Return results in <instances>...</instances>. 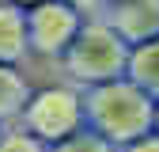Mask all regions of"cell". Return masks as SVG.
I'll list each match as a JSON object with an SVG mask.
<instances>
[{"label": "cell", "instance_id": "cell-1", "mask_svg": "<svg viewBox=\"0 0 159 152\" xmlns=\"http://www.w3.org/2000/svg\"><path fill=\"white\" fill-rule=\"evenodd\" d=\"M84 129L98 133L102 141H110L121 152L125 145L140 141L144 133L155 129V103L125 76L110 84L84 88Z\"/></svg>", "mask_w": 159, "mask_h": 152}, {"label": "cell", "instance_id": "cell-2", "mask_svg": "<svg viewBox=\"0 0 159 152\" xmlns=\"http://www.w3.org/2000/svg\"><path fill=\"white\" fill-rule=\"evenodd\" d=\"M125 61H129V46L102 19H84V27L76 31L72 46L61 53V69L68 76V84H76V88H95V84L121 80Z\"/></svg>", "mask_w": 159, "mask_h": 152}, {"label": "cell", "instance_id": "cell-3", "mask_svg": "<svg viewBox=\"0 0 159 152\" xmlns=\"http://www.w3.org/2000/svg\"><path fill=\"white\" fill-rule=\"evenodd\" d=\"M15 126L34 133L42 145H57V141L72 137L76 129H84V88L65 80V84H49V88L30 91Z\"/></svg>", "mask_w": 159, "mask_h": 152}, {"label": "cell", "instance_id": "cell-4", "mask_svg": "<svg viewBox=\"0 0 159 152\" xmlns=\"http://www.w3.org/2000/svg\"><path fill=\"white\" fill-rule=\"evenodd\" d=\"M84 27V15L72 12L65 0H42V4L27 8V46L38 57H57L72 46L76 31Z\"/></svg>", "mask_w": 159, "mask_h": 152}, {"label": "cell", "instance_id": "cell-5", "mask_svg": "<svg viewBox=\"0 0 159 152\" xmlns=\"http://www.w3.org/2000/svg\"><path fill=\"white\" fill-rule=\"evenodd\" d=\"M98 19L129 50L159 38V0H117V4H106Z\"/></svg>", "mask_w": 159, "mask_h": 152}, {"label": "cell", "instance_id": "cell-6", "mask_svg": "<svg viewBox=\"0 0 159 152\" xmlns=\"http://www.w3.org/2000/svg\"><path fill=\"white\" fill-rule=\"evenodd\" d=\"M30 57V46H27V12L0 0V65H11L19 69Z\"/></svg>", "mask_w": 159, "mask_h": 152}, {"label": "cell", "instance_id": "cell-7", "mask_svg": "<svg viewBox=\"0 0 159 152\" xmlns=\"http://www.w3.org/2000/svg\"><path fill=\"white\" fill-rule=\"evenodd\" d=\"M125 80L136 84L152 103H159V38L152 42H140L129 50V61H125Z\"/></svg>", "mask_w": 159, "mask_h": 152}, {"label": "cell", "instance_id": "cell-8", "mask_svg": "<svg viewBox=\"0 0 159 152\" xmlns=\"http://www.w3.org/2000/svg\"><path fill=\"white\" fill-rule=\"evenodd\" d=\"M30 91H34V88H30V80L23 76V69L0 65V129L19 122V114H23Z\"/></svg>", "mask_w": 159, "mask_h": 152}, {"label": "cell", "instance_id": "cell-9", "mask_svg": "<svg viewBox=\"0 0 159 152\" xmlns=\"http://www.w3.org/2000/svg\"><path fill=\"white\" fill-rule=\"evenodd\" d=\"M46 152H117V148H114L110 141H102L98 133H91V129H76L72 137L49 145Z\"/></svg>", "mask_w": 159, "mask_h": 152}, {"label": "cell", "instance_id": "cell-10", "mask_svg": "<svg viewBox=\"0 0 159 152\" xmlns=\"http://www.w3.org/2000/svg\"><path fill=\"white\" fill-rule=\"evenodd\" d=\"M46 148L49 145H42L23 126H4V129H0V152H46Z\"/></svg>", "mask_w": 159, "mask_h": 152}, {"label": "cell", "instance_id": "cell-11", "mask_svg": "<svg viewBox=\"0 0 159 152\" xmlns=\"http://www.w3.org/2000/svg\"><path fill=\"white\" fill-rule=\"evenodd\" d=\"M72 12H80L84 19H98L102 15V0H65Z\"/></svg>", "mask_w": 159, "mask_h": 152}, {"label": "cell", "instance_id": "cell-12", "mask_svg": "<svg viewBox=\"0 0 159 152\" xmlns=\"http://www.w3.org/2000/svg\"><path fill=\"white\" fill-rule=\"evenodd\" d=\"M121 152H159V133L152 129V133H144L140 141H133V145H125Z\"/></svg>", "mask_w": 159, "mask_h": 152}, {"label": "cell", "instance_id": "cell-13", "mask_svg": "<svg viewBox=\"0 0 159 152\" xmlns=\"http://www.w3.org/2000/svg\"><path fill=\"white\" fill-rule=\"evenodd\" d=\"M8 4H15V8H23V12H27V8H34V4H42V0H8Z\"/></svg>", "mask_w": 159, "mask_h": 152}, {"label": "cell", "instance_id": "cell-14", "mask_svg": "<svg viewBox=\"0 0 159 152\" xmlns=\"http://www.w3.org/2000/svg\"><path fill=\"white\" fill-rule=\"evenodd\" d=\"M155 133H159V103H155Z\"/></svg>", "mask_w": 159, "mask_h": 152}, {"label": "cell", "instance_id": "cell-15", "mask_svg": "<svg viewBox=\"0 0 159 152\" xmlns=\"http://www.w3.org/2000/svg\"><path fill=\"white\" fill-rule=\"evenodd\" d=\"M106 4H117V0H102V8H106Z\"/></svg>", "mask_w": 159, "mask_h": 152}]
</instances>
